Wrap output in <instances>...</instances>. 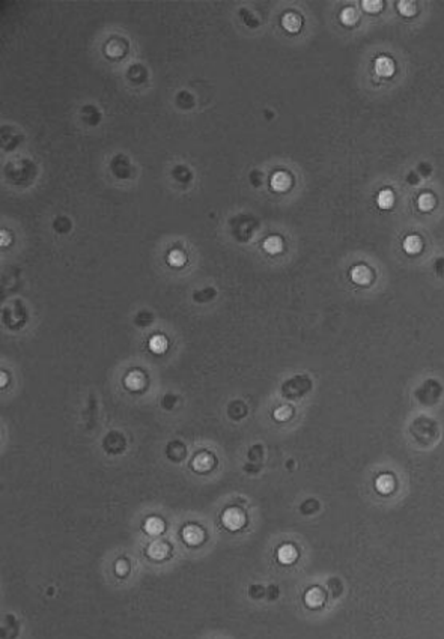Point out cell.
Listing matches in <instances>:
<instances>
[{"label":"cell","instance_id":"obj_13","mask_svg":"<svg viewBox=\"0 0 444 639\" xmlns=\"http://www.w3.org/2000/svg\"><path fill=\"white\" fill-rule=\"evenodd\" d=\"M193 466L198 471H208L212 466V459L209 454H199L198 457H194L193 460Z\"/></svg>","mask_w":444,"mask_h":639},{"label":"cell","instance_id":"obj_5","mask_svg":"<svg viewBox=\"0 0 444 639\" xmlns=\"http://www.w3.org/2000/svg\"><path fill=\"white\" fill-rule=\"evenodd\" d=\"M375 71L380 77H390L395 73V63L388 58H378L375 60Z\"/></svg>","mask_w":444,"mask_h":639},{"label":"cell","instance_id":"obj_22","mask_svg":"<svg viewBox=\"0 0 444 639\" xmlns=\"http://www.w3.org/2000/svg\"><path fill=\"white\" fill-rule=\"evenodd\" d=\"M274 417L277 420H280V421H285V420H288L291 417V409H289L288 406H282V407H279V409L274 412Z\"/></svg>","mask_w":444,"mask_h":639},{"label":"cell","instance_id":"obj_19","mask_svg":"<svg viewBox=\"0 0 444 639\" xmlns=\"http://www.w3.org/2000/svg\"><path fill=\"white\" fill-rule=\"evenodd\" d=\"M398 9L405 17H411V15L416 14V5L413 2H408V0H402V2H399L398 3Z\"/></svg>","mask_w":444,"mask_h":639},{"label":"cell","instance_id":"obj_23","mask_svg":"<svg viewBox=\"0 0 444 639\" xmlns=\"http://www.w3.org/2000/svg\"><path fill=\"white\" fill-rule=\"evenodd\" d=\"M169 260H170V263L175 265V266H181V265H184L185 257H184V254H182L181 252H173V253L169 256Z\"/></svg>","mask_w":444,"mask_h":639},{"label":"cell","instance_id":"obj_9","mask_svg":"<svg viewBox=\"0 0 444 639\" xmlns=\"http://www.w3.org/2000/svg\"><path fill=\"white\" fill-rule=\"evenodd\" d=\"M277 557H279V561H280V562H283V564H291V562H294L295 558H297V551H295V547H294V546H291V544H285V546H282V547L279 549Z\"/></svg>","mask_w":444,"mask_h":639},{"label":"cell","instance_id":"obj_10","mask_svg":"<svg viewBox=\"0 0 444 639\" xmlns=\"http://www.w3.org/2000/svg\"><path fill=\"white\" fill-rule=\"evenodd\" d=\"M282 24H283V27H285L288 32L295 33V32H298L300 27H301V19H300V17H298L297 14L289 12V14H286L285 17H283Z\"/></svg>","mask_w":444,"mask_h":639},{"label":"cell","instance_id":"obj_20","mask_svg":"<svg viewBox=\"0 0 444 639\" xmlns=\"http://www.w3.org/2000/svg\"><path fill=\"white\" fill-rule=\"evenodd\" d=\"M127 387L128 388H131V389H139L141 385H143V378H141V375L140 373H131V375H128V378H127Z\"/></svg>","mask_w":444,"mask_h":639},{"label":"cell","instance_id":"obj_12","mask_svg":"<svg viewBox=\"0 0 444 639\" xmlns=\"http://www.w3.org/2000/svg\"><path fill=\"white\" fill-rule=\"evenodd\" d=\"M393 202H395V197H393V193L390 191V190H383V191L378 194L377 203H378V206H380L381 209H388V208H392V206H393Z\"/></svg>","mask_w":444,"mask_h":639},{"label":"cell","instance_id":"obj_1","mask_svg":"<svg viewBox=\"0 0 444 639\" xmlns=\"http://www.w3.org/2000/svg\"><path fill=\"white\" fill-rule=\"evenodd\" d=\"M244 522H245V518H244L242 511H240L238 508H229L223 514V523H224V526L229 528V529H232V531L240 529L244 525Z\"/></svg>","mask_w":444,"mask_h":639},{"label":"cell","instance_id":"obj_16","mask_svg":"<svg viewBox=\"0 0 444 639\" xmlns=\"http://www.w3.org/2000/svg\"><path fill=\"white\" fill-rule=\"evenodd\" d=\"M341 20H342L343 24H346V26H352V24L357 23V20H359V14H357V11H355L354 8H345V9L342 11V14H341Z\"/></svg>","mask_w":444,"mask_h":639},{"label":"cell","instance_id":"obj_7","mask_svg":"<svg viewBox=\"0 0 444 639\" xmlns=\"http://www.w3.org/2000/svg\"><path fill=\"white\" fill-rule=\"evenodd\" d=\"M289 185H291V177H289V174H286V173L279 172V173H276V174L271 177V187H273L276 191H285V190L289 188Z\"/></svg>","mask_w":444,"mask_h":639},{"label":"cell","instance_id":"obj_17","mask_svg":"<svg viewBox=\"0 0 444 639\" xmlns=\"http://www.w3.org/2000/svg\"><path fill=\"white\" fill-rule=\"evenodd\" d=\"M434 205H435V199H434L432 194L424 193V194H422V196L419 197V208L422 211H429V209L434 208Z\"/></svg>","mask_w":444,"mask_h":639},{"label":"cell","instance_id":"obj_4","mask_svg":"<svg viewBox=\"0 0 444 639\" xmlns=\"http://www.w3.org/2000/svg\"><path fill=\"white\" fill-rule=\"evenodd\" d=\"M375 487L380 493L383 495H388L395 490V478L390 474H383L377 478L375 482Z\"/></svg>","mask_w":444,"mask_h":639},{"label":"cell","instance_id":"obj_2","mask_svg":"<svg viewBox=\"0 0 444 639\" xmlns=\"http://www.w3.org/2000/svg\"><path fill=\"white\" fill-rule=\"evenodd\" d=\"M351 278H352L354 283L364 286V285H369V283H370L372 272H370V270L367 268V266L357 265V266H354V268L351 270Z\"/></svg>","mask_w":444,"mask_h":639},{"label":"cell","instance_id":"obj_21","mask_svg":"<svg viewBox=\"0 0 444 639\" xmlns=\"http://www.w3.org/2000/svg\"><path fill=\"white\" fill-rule=\"evenodd\" d=\"M362 6H363V9L366 11V12H378V11H381V8H383V2L381 0H364V2L362 3Z\"/></svg>","mask_w":444,"mask_h":639},{"label":"cell","instance_id":"obj_11","mask_svg":"<svg viewBox=\"0 0 444 639\" xmlns=\"http://www.w3.org/2000/svg\"><path fill=\"white\" fill-rule=\"evenodd\" d=\"M404 250L408 254H417L422 250V241H420V238L416 236V235L406 236L404 239Z\"/></svg>","mask_w":444,"mask_h":639},{"label":"cell","instance_id":"obj_3","mask_svg":"<svg viewBox=\"0 0 444 639\" xmlns=\"http://www.w3.org/2000/svg\"><path fill=\"white\" fill-rule=\"evenodd\" d=\"M182 537L188 544H199L203 540V531L196 525H188L182 531Z\"/></svg>","mask_w":444,"mask_h":639},{"label":"cell","instance_id":"obj_24","mask_svg":"<svg viewBox=\"0 0 444 639\" xmlns=\"http://www.w3.org/2000/svg\"><path fill=\"white\" fill-rule=\"evenodd\" d=\"M127 570H128V567H127V562H125V561H119V562L116 564V572H118L121 576H122V575H125Z\"/></svg>","mask_w":444,"mask_h":639},{"label":"cell","instance_id":"obj_18","mask_svg":"<svg viewBox=\"0 0 444 639\" xmlns=\"http://www.w3.org/2000/svg\"><path fill=\"white\" fill-rule=\"evenodd\" d=\"M149 346H151V349H152L154 352L161 353V352L166 350V348H167V342H166L164 337H161V335H155L154 339L151 340Z\"/></svg>","mask_w":444,"mask_h":639},{"label":"cell","instance_id":"obj_14","mask_svg":"<svg viewBox=\"0 0 444 639\" xmlns=\"http://www.w3.org/2000/svg\"><path fill=\"white\" fill-rule=\"evenodd\" d=\"M263 247H265V250L268 252L270 254H276V253L282 252L283 242H282V239L279 236H270L268 239L263 242Z\"/></svg>","mask_w":444,"mask_h":639},{"label":"cell","instance_id":"obj_8","mask_svg":"<svg viewBox=\"0 0 444 639\" xmlns=\"http://www.w3.org/2000/svg\"><path fill=\"white\" fill-rule=\"evenodd\" d=\"M167 552H169V547H167V544L163 543V542H154V543H151L149 547H148V555H149L151 558H154V560H161V558H164V557L167 555Z\"/></svg>","mask_w":444,"mask_h":639},{"label":"cell","instance_id":"obj_15","mask_svg":"<svg viewBox=\"0 0 444 639\" xmlns=\"http://www.w3.org/2000/svg\"><path fill=\"white\" fill-rule=\"evenodd\" d=\"M163 528H164V525H163V522L160 521L158 518H151V519H148L145 522V531L149 532V534H152V536L160 534V532L163 531Z\"/></svg>","mask_w":444,"mask_h":639},{"label":"cell","instance_id":"obj_6","mask_svg":"<svg viewBox=\"0 0 444 639\" xmlns=\"http://www.w3.org/2000/svg\"><path fill=\"white\" fill-rule=\"evenodd\" d=\"M324 600H325L324 593L319 588H312L304 596V601L309 608H319L324 603Z\"/></svg>","mask_w":444,"mask_h":639}]
</instances>
